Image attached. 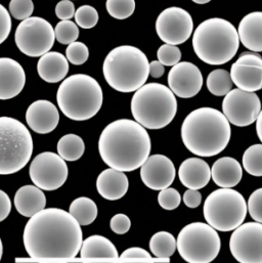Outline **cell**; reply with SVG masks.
Returning a JSON list of instances; mask_svg holds the SVG:
<instances>
[{"label": "cell", "instance_id": "obj_1", "mask_svg": "<svg viewBox=\"0 0 262 263\" xmlns=\"http://www.w3.org/2000/svg\"><path fill=\"white\" fill-rule=\"evenodd\" d=\"M23 242L33 260H71L80 252L83 233L70 212L44 208L30 217L24 230Z\"/></svg>", "mask_w": 262, "mask_h": 263}, {"label": "cell", "instance_id": "obj_2", "mask_svg": "<svg viewBox=\"0 0 262 263\" xmlns=\"http://www.w3.org/2000/svg\"><path fill=\"white\" fill-rule=\"evenodd\" d=\"M151 138L138 122L119 119L110 123L99 139V152L103 161L122 172H131L146 161L151 153Z\"/></svg>", "mask_w": 262, "mask_h": 263}, {"label": "cell", "instance_id": "obj_3", "mask_svg": "<svg viewBox=\"0 0 262 263\" xmlns=\"http://www.w3.org/2000/svg\"><path fill=\"white\" fill-rule=\"evenodd\" d=\"M232 136L231 123L220 111L204 107L191 112L181 126L185 147L196 156L213 157L220 154Z\"/></svg>", "mask_w": 262, "mask_h": 263}, {"label": "cell", "instance_id": "obj_4", "mask_svg": "<svg viewBox=\"0 0 262 263\" xmlns=\"http://www.w3.org/2000/svg\"><path fill=\"white\" fill-rule=\"evenodd\" d=\"M240 37L236 27L221 17L202 22L194 32L193 48L204 63L219 66L232 61L238 52Z\"/></svg>", "mask_w": 262, "mask_h": 263}, {"label": "cell", "instance_id": "obj_5", "mask_svg": "<svg viewBox=\"0 0 262 263\" xmlns=\"http://www.w3.org/2000/svg\"><path fill=\"white\" fill-rule=\"evenodd\" d=\"M103 73L113 89L128 93L145 84L149 76V63L139 48L122 45L112 49L106 57Z\"/></svg>", "mask_w": 262, "mask_h": 263}, {"label": "cell", "instance_id": "obj_6", "mask_svg": "<svg viewBox=\"0 0 262 263\" xmlns=\"http://www.w3.org/2000/svg\"><path fill=\"white\" fill-rule=\"evenodd\" d=\"M103 90L99 82L86 74H74L62 82L57 101L63 114L74 121L95 117L103 106Z\"/></svg>", "mask_w": 262, "mask_h": 263}, {"label": "cell", "instance_id": "obj_7", "mask_svg": "<svg viewBox=\"0 0 262 263\" xmlns=\"http://www.w3.org/2000/svg\"><path fill=\"white\" fill-rule=\"evenodd\" d=\"M131 113L146 129H162L169 125L177 112V101L170 88L160 83H147L135 91Z\"/></svg>", "mask_w": 262, "mask_h": 263}, {"label": "cell", "instance_id": "obj_8", "mask_svg": "<svg viewBox=\"0 0 262 263\" xmlns=\"http://www.w3.org/2000/svg\"><path fill=\"white\" fill-rule=\"evenodd\" d=\"M33 139L28 128L11 117H0V175L22 170L33 154Z\"/></svg>", "mask_w": 262, "mask_h": 263}, {"label": "cell", "instance_id": "obj_9", "mask_svg": "<svg viewBox=\"0 0 262 263\" xmlns=\"http://www.w3.org/2000/svg\"><path fill=\"white\" fill-rule=\"evenodd\" d=\"M205 220L220 232H232L246 219L248 207L244 197L233 189H218L205 200Z\"/></svg>", "mask_w": 262, "mask_h": 263}, {"label": "cell", "instance_id": "obj_10", "mask_svg": "<svg viewBox=\"0 0 262 263\" xmlns=\"http://www.w3.org/2000/svg\"><path fill=\"white\" fill-rule=\"evenodd\" d=\"M221 241L216 230L204 222L185 226L178 234L176 249L180 257L190 263H209L219 254Z\"/></svg>", "mask_w": 262, "mask_h": 263}, {"label": "cell", "instance_id": "obj_11", "mask_svg": "<svg viewBox=\"0 0 262 263\" xmlns=\"http://www.w3.org/2000/svg\"><path fill=\"white\" fill-rule=\"evenodd\" d=\"M55 34L51 24L40 16H30L17 26L14 41L25 55L38 58L48 52L54 43Z\"/></svg>", "mask_w": 262, "mask_h": 263}, {"label": "cell", "instance_id": "obj_12", "mask_svg": "<svg viewBox=\"0 0 262 263\" xmlns=\"http://www.w3.org/2000/svg\"><path fill=\"white\" fill-rule=\"evenodd\" d=\"M29 174L33 183L42 191H55L66 182L69 169L60 155L44 152L33 159Z\"/></svg>", "mask_w": 262, "mask_h": 263}, {"label": "cell", "instance_id": "obj_13", "mask_svg": "<svg viewBox=\"0 0 262 263\" xmlns=\"http://www.w3.org/2000/svg\"><path fill=\"white\" fill-rule=\"evenodd\" d=\"M261 111V102L255 92L232 89L223 99L222 113L230 123L245 127L253 124Z\"/></svg>", "mask_w": 262, "mask_h": 263}, {"label": "cell", "instance_id": "obj_14", "mask_svg": "<svg viewBox=\"0 0 262 263\" xmlns=\"http://www.w3.org/2000/svg\"><path fill=\"white\" fill-rule=\"evenodd\" d=\"M231 253L241 263H262V223H242L231 236Z\"/></svg>", "mask_w": 262, "mask_h": 263}, {"label": "cell", "instance_id": "obj_15", "mask_svg": "<svg viewBox=\"0 0 262 263\" xmlns=\"http://www.w3.org/2000/svg\"><path fill=\"white\" fill-rule=\"evenodd\" d=\"M194 30L191 14L183 8L172 6L164 9L156 21V32L165 43L178 45L188 41Z\"/></svg>", "mask_w": 262, "mask_h": 263}, {"label": "cell", "instance_id": "obj_16", "mask_svg": "<svg viewBox=\"0 0 262 263\" xmlns=\"http://www.w3.org/2000/svg\"><path fill=\"white\" fill-rule=\"evenodd\" d=\"M168 85L178 98L191 99L200 92L203 86V76L196 65L181 62L173 66L169 71Z\"/></svg>", "mask_w": 262, "mask_h": 263}, {"label": "cell", "instance_id": "obj_17", "mask_svg": "<svg viewBox=\"0 0 262 263\" xmlns=\"http://www.w3.org/2000/svg\"><path fill=\"white\" fill-rule=\"evenodd\" d=\"M176 176L173 162L164 155L149 156L141 165L140 178L145 186L153 191L169 187Z\"/></svg>", "mask_w": 262, "mask_h": 263}, {"label": "cell", "instance_id": "obj_18", "mask_svg": "<svg viewBox=\"0 0 262 263\" xmlns=\"http://www.w3.org/2000/svg\"><path fill=\"white\" fill-rule=\"evenodd\" d=\"M26 121L33 132L47 134L57 128L60 121V113L51 102L39 100L29 106L26 113Z\"/></svg>", "mask_w": 262, "mask_h": 263}, {"label": "cell", "instance_id": "obj_19", "mask_svg": "<svg viewBox=\"0 0 262 263\" xmlns=\"http://www.w3.org/2000/svg\"><path fill=\"white\" fill-rule=\"evenodd\" d=\"M26 84L23 67L10 58H0V100H11L18 96Z\"/></svg>", "mask_w": 262, "mask_h": 263}, {"label": "cell", "instance_id": "obj_20", "mask_svg": "<svg viewBox=\"0 0 262 263\" xmlns=\"http://www.w3.org/2000/svg\"><path fill=\"white\" fill-rule=\"evenodd\" d=\"M178 177L185 187L201 190L209 183L211 169L204 160L200 158H189L180 164Z\"/></svg>", "mask_w": 262, "mask_h": 263}, {"label": "cell", "instance_id": "obj_21", "mask_svg": "<svg viewBox=\"0 0 262 263\" xmlns=\"http://www.w3.org/2000/svg\"><path fill=\"white\" fill-rule=\"evenodd\" d=\"M129 186L128 177L122 171L109 168L101 172L97 179V190L106 200L116 201L123 198Z\"/></svg>", "mask_w": 262, "mask_h": 263}, {"label": "cell", "instance_id": "obj_22", "mask_svg": "<svg viewBox=\"0 0 262 263\" xmlns=\"http://www.w3.org/2000/svg\"><path fill=\"white\" fill-rule=\"evenodd\" d=\"M37 72L39 77L47 83L61 82L69 72V61L61 52L48 51L40 57Z\"/></svg>", "mask_w": 262, "mask_h": 263}, {"label": "cell", "instance_id": "obj_23", "mask_svg": "<svg viewBox=\"0 0 262 263\" xmlns=\"http://www.w3.org/2000/svg\"><path fill=\"white\" fill-rule=\"evenodd\" d=\"M13 203L16 211L22 216L32 217L45 208L46 198L41 189L28 184L16 191Z\"/></svg>", "mask_w": 262, "mask_h": 263}, {"label": "cell", "instance_id": "obj_24", "mask_svg": "<svg viewBox=\"0 0 262 263\" xmlns=\"http://www.w3.org/2000/svg\"><path fill=\"white\" fill-rule=\"evenodd\" d=\"M211 177L218 186L232 189L241 181L243 169L235 158L222 157L214 162L211 168Z\"/></svg>", "mask_w": 262, "mask_h": 263}, {"label": "cell", "instance_id": "obj_25", "mask_svg": "<svg viewBox=\"0 0 262 263\" xmlns=\"http://www.w3.org/2000/svg\"><path fill=\"white\" fill-rule=\"evenodd\" d=\"M240 42L251 51H262V11L246 14L239 25Z\"/></svg>", "mask_w": 262, "mask_h": 263}, {"label": "cell", "instance_id": "obj_26", "mask_svg": "<svg viewBox=\"0 0 262 263\" xmlns=\"http://www.w3.org/2000/svg\"><path fill=\"white\" fill-rule=\"evenodd\" d=\"M230 74L233 83L242 90L256 92L262 89V67L235 63Z\"/></svg>", "mask_w": 262, "mask_h": 263}, {"label": "cell", "instance_id": "obj_27", "mask_svg": "<svg viewBox=\"0 0 262 263\" xmlns=\"http://www.w3.org/2000/svg\"><path fill=\"white\" fill-rule=\"evenodd\" d=\"M80 258L119 260V254L115 245L107 238L99 235L90 236L83 241L80 249Z\"/></svg>", "mask_w": 262, "mask_h": 263}, {"label": "cell", "instance_id": "obj_28", "mask_svg": "<svg viewBox=\"0 0 262 263\" xmlns=\"http://www.w3.org/2000/svg\"><path fill=\"white\" fill-rule=\"evenodd\" d=\"M69 212L75 217L80 226L86 227L97 219L99 211L95 201L87 197H80L71 203Z\"/></svg>", "mask_w": 262, "mask_h": 263}, {"label": "cell", "instance_id": "obj_29", "mask_svg": "<svg viewBox=\"0 0 262 263\" xmlns=\"http://www.w3.org/2000/svg\"><path fill=\"white\" fill-rule=\"evenodd\" d=\"M58 154L69 162L79 160L85 151V143L83 139L77 134H66L58 142Z\"/></svg>", "mask_w": 262, "mask_h": 263}, {"label": "cell", "instance_id": "obj_30", "mask_svg": "<svg viewBox=\"0 0 262 263\" xmlns=\"http://www.w3.org/2000/svg\"><path fill=\"white\" fill-rule=\"evenodd\" d=\"M149 249L155 257L170 259L176 251V240L173 235L168 232L156 233L151 238Z\"/></svg>", "mask_w": 262, "mask_h": 263}, {"label": "cell", "instance_id": "obj_31", "mask_svg": "<svg viewBox=\"0 0 262 263\" xmlns=\"http://www.w3.org/2000/svg\"><path fill=\"white\" fill-rule=\"evenodd\" d=\"M231 74L223 69L212 71L207 77V88L215 97H226L233 88Z\"/></svg>", "mask_w": 262, "mask_h": 263}, {"label": "cell", "instance_id": "obj_32", "mask_svg": "<svg viewBox=\"0 0 262 263\" xmlns=\"http://www.w3.org/2000/svg\"><path fill=\"white\" fill-rule=\"evenodd\" d=\"M243 167L250 175L262 176V144H253L245 151Z\"/></svg>", "mask_w": 262, "mask_h": 263}, {"label": "cell", "instance_id": "obj_33", "mask_svg": "<svg viewBox=\"0 0 262 263\" xmlns=\"http://www.w3.org/2000/svg\"><path fill=\"white\" fill-rule=\"evenodd\" d=\"M55 39L61 44H71L79 37V29L77 24L70 20L61 21L54 28Z\"/></svg>", "mask_w": 262, "mask_h": 263}, {"label": "cell", "instance_id": "obj_34", "mask_svg": "<svg viewBox=\"0 0 262 263\" xmlns=\"http://www.w3.org/2000/svg\"><path fill=\"white\" fill-rule=\"evenodd\" d=\"M106 8L112 17L125 20L133 14L135 0H107Z\"/></svg>", "mask_w": 262, "mask_h": 263}, {"label": "cell", "instance_id": "obj_35", "mask_svg": "<svg viewBox=\"0 0 262 263\" xmlns=\"http://www.w3.org/2000/svg\"><path fill=\"white\" fill-rule=\"evenodd\" d=\"M75 21L77 26L82 29H91L99 23V12L90 5H82L75 12Z\"/></svg>", "mask_w": 262, "mask_h": 263}, {"label": "cell", "instance_id": "obj_36", "mask_svg": "<svg viewBox=\"0 0 262 263\" xmlns=\"http://www.w3.org/2000/svg\"><path fill=\"white\" fill-rule=\"evenodd\" d=\"M66 57L71 64L75 66H80L87 62L89 57V50L84 43L75 41L69 44L68 48L66 49Z\"/></svg>", "mask_w": 262, "mask_h": 263}, {"label": "cell", "instance_id": "obj_37", "mask_svg": "<svg viewBox=\"0 0 262 263\" xmlns=\"http://www.w3.org/2000/svg\"><path fill=\"white\" fill-rule=\"evenodd\" d=\"M157 57L164 66L173 67L180 62L181 51L176 45L166 43L159 47Z\"/></svg>", "mask_w": 262, "mask_h": 263}, {"label": "cell", "instance_id": "obj_38", "mask_svg": "<svg viewBox=\"0 0 262 263\" xmlns=\"http://www.w3.org/2000/svg\"><path fill=\"white\" fill-rule=\"evenodd\" d=\"M9 13L15 20L24 21L30 17L34 11V3L32 0H10Z\"/></svg>", "mask_w": 262, "mask_h": 263}, {"label": "cell", "instance_id": "obj_39", "mask_svg": "<svg viewBox=\"0 0 262 263\" xmlns=\"http://www.w3.org/2000/svg\"><path fill=\"white\" fill-rule=\"evenodd\" d=\"M159 205L165 210H174L178 208L181 202L180 194L173 187H167L160 191L158 195Z\"/></svg>", "mask_w": 262, "mask_h": 263}, {"label": "cell", "instance_id": "obj_40", "mask_svg": "<svg viewBox=\"0 0 262 263\" xmlns=\"http://www.w3.org/2000/svg\"><path fill=\"white\" fill-rule=\"evenodd\" d=\"M119 260H141V261H156V262H170V259H161L157 257H152L151 254L139 247H132L129 249H126L121 256L119 257Z\"/></svg>", "mask_w": 262, "mask_h": 263}, {"label": "cell", "instance_id": "obj_41", "mask_svg": "<svg viewBox=\"0 0 262 263\" xmlns=\"http://www.w3.org/2000/svg\"><path fill=\"white\" fill-rule=\"evenodd\" d=\"M248 211L254 221L262 223V187L254 191L248 200Z\"/></svg>", "mask_w": 262, "mask_h": 263}, {"label": "cell", "instance_id": "obj_42", "mask_svg": "<svg viewBox=\"0 0 262 263\" xmlns=\"http://www.w3.org/2000/svg\"><path fill=\"white\" fill-rule=\"evenodd\" d=\"M111 230L117 235H125L129 232L131 228V221L129 217L123 213L114 215L111 218L110 222Z\"/></svg>", "mask_w": 262, "mask_h": 263}, {"label": "cell", "instance_id": "obj_43", "mask_svg": "<svg viewBox=\"0 0 262 263\" xmlns=\"http://www.w3.org/2000/svg\"><path fill=\"white\" fill-rule=\"evenodd\" d=\"M11 31V17L8 10L0 4V44L3 43Z\"/></svg>", "mask_w": 262, "mask_h": 263}, {"label": "cell", "instance_id": "obj_44", "mask_svg": "<svg viewBox=\"0 0 262 263\" xmlns=\"http://www.w3.org/2000/svg\"><path fill=\"white\" fill-rule=\"evenodd\" d=\"M75 5L71 0H61L55 5V15L62 21L71 20L75 15Z\"/></svg>", "mask_w": 262, "mask_h": 263}, {"label": "cell", "instance_id": "obj_45", "mask_svg": "<svg viewBox=\"0 0 262 263\" xmlns=\"http://www.w3.org/2000/svg\"><path fill=\"white\" fill-rule=\"evenodd\" d=\"M183 202L189 208H197L201 205L202 195L199 190L189 189L183 195Z\"/></svg>", "mask_w": 262, "mask_h": 263}, {"label": "cell", "instance_id": "obj_46", "mask_svg": "<svg viewBox=\"0 0 262 263\" xmlns=\"http://www.w3.org/2000/svg\"><path fill=\"white\" fill-rule=\"evenodd\" d=\"M11 211V201L8 195L0 190V222L5 220Z\"/></svg>", "mask_w": 262, "mask_h": 263}, {"label": "cell", "instance_id": "obj_47", "mask_svg": "<svg viewBox=\"0 0 262 263\" xmlns=\"http://www.w3.org/2000/svg\"><path fill=\"white\" fill-rule=\"evenodd\" d=\"M236 63L262 67V58L255 52H244L239 57V59L236 61Z\"/></svg>", "mask_w": 262, "mask_h": 263}, {"label": "cell", "instance_id": "obj_48", "mask_svg": "<svg viewBox=\"0 0 262 263\" xmlns=\"http://www.w3.org/2000/svg\"><path fill=\"white\" fill-rule=\"evenodd\" d=\"M165 68L160 61H153L149 63V75L153 78H160L164 75Z\"/></svg>", "mask_w": 262, "mask_h": 263}, {"label": "cell", "instance_id": "obj_49", "mask_svg": "<svg viewBox=\"0 0 262 263\" xmlns=\"http://www.w3.org/2000/svg\"><path fill=\"white\" fill-rule=\"evenodd\" d=\"M256 132H257V135L262 142V109L257 119H256Z\"/></svg>", "mask_w": 262, "mask_h": 263}, {"label": "cell", "instance_id": "obj_50", "mask_svg": "<svg viewBox=\"0 0 262 263\" xmlns=\"http://www.w3.org/2000/svg\"><path fill=\"white\" fill-rule=\"evenodd\" d=\"M192 1L195 2V3H197V4H206V3L210 2L211 0H192Z\"/></svg>", "mask_w": 262, "mask_h": 263}, {"label": "cell", "instance_id": "obj_51", "mask_svg": "<svg viewBox=\"0 0 262 263\" xmlns=\"http://www.w3.org/2000/svg\"><path fill=\"white\" fill-rule=\"evenodd\" d=\"M2 254H3V246H2V241L0 239V260L2 258Z\"/></svg>", "mask_w": 262, "mask_h": 263}]
</instances>
